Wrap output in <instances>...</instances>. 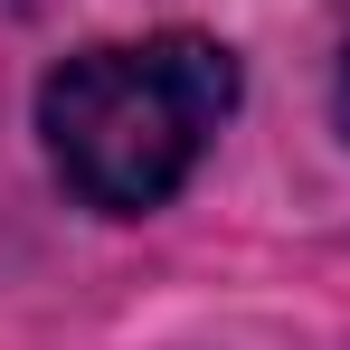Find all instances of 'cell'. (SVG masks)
<instances>
[{"label": "cell", "instance_id": "obj_2", "mask_svg": "<svg viewBox=\"0 0 350 350\" xmlns=\"http://www.w3.org/2000/svg\"><path fill=\"white\" fill-rule=\"evenodd\" d=\"M332 105H341V133H350V57H341V95H332Z\"/></svg>", "mask_w": 350, "mask_h": 350}, {"label": "cell", "instance_id": "obj_1", "mask_svg": "<svg viewBox=\"0 0 350 350\" xmlns=\"http://www.w3.org/2000/svg\"><path fill=\"white\" fill-rule=\"evenodd\" d=\"M237 114V57L218 38H142V48H85L38 85V133L57 180L105 208L142 218L161 208L199 152Z\"/></svg>", "mask_w": 350, "mask_h": 350}]
</instances>
